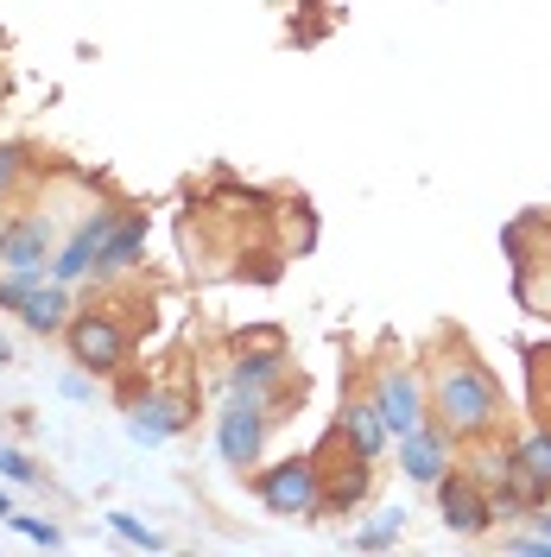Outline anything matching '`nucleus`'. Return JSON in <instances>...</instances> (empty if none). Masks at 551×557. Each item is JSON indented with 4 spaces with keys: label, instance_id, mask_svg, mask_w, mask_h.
I'll return each mask as SVG.
<instances>
[{
    "label": "nucleus",
    "instance_id": "9",
    "mask_svg": "<svg viewBox=\"0 0 551 557\" xmlns=\"http://www.w3.org/2000/svg\"><path fill=\"white\" fill-rule=\"evenodd\" d=\"M51 253H58V222L45 209H26L20 222H7L0 273H51Z\"/></svg>",
    "mask_w": 551,
    "mask_h": 557
},
{
    "label": "nucleus",
    "instance_id": "24",
    "mask_svg": "<svg viewBox=\"0 0 551 557\" xmlns=\"http://www.w3.org/2000/svg\"><path fill=\"white\" fill-rule=\"evenodd\" d=\"M0 242H7V222H0Z\"/></svg>",
    "mask_w": 551,
    "mask_h": 557
},
{
    "label": "nucleus",
    "instance_id": "19",
    "mask_svg": "<svg viewBox=\"0 0 551 557\" xmlns=\"http://www.w3.org/2000/svg\"><path fill=\"white\" fill-rule=\"evenodd\" d=\"M7 525H13V532H26L33 545H64V532H58V525H51V520H38V513H20V507L7 513Z\"/></svg>",
    "mask_w": 551,
    "mask_h": 557
},
{
    "label": "nucleus",
    "instance_id": "23",
    "mask_svg": "<svg viewBox=\"0 0 551 557\" xmlns=\"http://www.w3.org/2000/svg\"><path fill=\"white\" fill-rule=\"evenodd\" d=\"M7 513H13V500H7V494H0V520H7Z\"/></svg>",
    "mask_w": 551,
    "mask_h": 557
},
{
    "label": "nucleus",
    "instance_id": "10",
    "mask_svg": "<svg viewBox=\"0 0 551 557\" xmlns=\"http://www.w3.org/2000/svg\"><path fill=\"white\" fill-rule=\"evenodd\" d=\"M114 222H121V209H108V203L89 209V215L76 222V235L51 253V278H58V285L96 278V260H102V242H108V228H114Z\"/></svg>",
    "mask_w": 551,
    "mask_h": 557
},
{
    "label": "nucleus",
    "instance_id": "18",
    "mask_svg": "<svg viewBox=\"0 0 551 557\" xmlns=\"http://www.w3.org/2000/svg\"><path fill=\"white\" fill-rule=\"evenodd\" d=\"M0 475H7V482H20V487L45 482V469H38L26 450H13V444H0Z\"/></svg>",
    "mask_w": 551,
    "mask_h": 557
},
{
    "label": "nucleus",
    "instance_id": "14",
    "mask_svg": "<svg viewBox=\"0 0 551 557\" xmlns=\"http://www.w3.org/2000/svg\"><path fill=\"white\" fill-rule=\"evenodd\" d=\"M139 253H146V209H121V222L108 228V242H102V260H96V278H121V273H134L139 267Z\"/></svg>",
    "mask_w": 551,
    "mask_h": 557
},
{
    "label": "nucleus",
    "instance_id": "7",
    "mask_svg": "<svg viewBox=\"0 0 551 557\" xmlns=\"http://www.w3.org/2000/svg\"><path fill=\"white\" fill-rule=\"evenodd\" d=\"M64 348L76 368H89V374H114L121 361H127V323L114 311H76L64 323Z\"/></svg>",
    "mask_w": 551,
    "mask_h": 557
},
{
    "label": "nucleus",
    "instance_id": "13",
    "mask_svg": "<svg viewBox=\"0 0 551 557\" xmlns=\"http://www.w3.org/2000/svg\"><path fill=\"white\" fill-rule=\"evenodd\" d=\"M184 424H191V393H146L127 412V437L134 444H166Z\"/></svg>",
    "mask_w": 551,
    "mask_h": 557
},
{
    "label": "nucleus",
    "instance_id": "4",
    "mask_svg": "<svg viewBox=\"0 0 551 557\" xmlns=\"http://www.w3.org/2000/svg\"><path fill=\"white\" fill-rule=\"evenodd\" d=\"M368 399L387 418V431L406 437V431H418L431 418V374L418 361H380L375 374H368Z\"/></svg>",
    "mask_w": 551,
    "mask_h": 557
},
{
    "label": "nucleus",
    "instance_id": "5",
    "mask_svg": "<svg viewBox=\"0 0 551 557\" xmlns=\"http://www.w3.org/2000/svg\"><path fill=\"white\" fill-rule=\"evenodd\" d=\"M267 431H273V406L254 399V393H229L222 412H216V456H222V469L247 475L260 462V450H267Z\"/></svg>",
    "mask_w": 551,
    "mask_h": 557
},
{
    "label": "nucleus",
    "instance_id": "11",
    "mask_svg": "<svg viewBox=\"0 0 551 557\" xmlns=\"http://www.w3.org/2000/svg\"><path fill=\"white\" fill-rule=\"evenodd\" d=\"M400 444V475L413 487H438L450 475V450H456V437H450L438 418H425L418 431H406V437H393Z\"/></svg>",
    "mask_w": 551,
    "mask_h": 557
},
{
    "label": "nucleus",
    "instance_id": "21",
    "mask_svg": "<svg viewBox=\"0 0 551 557\" xmlns=\"http://www.w3.org/2000/svg\"><path fill=\"white\" fill-rule=\"evenodd\" d=\"M89 393H96V386H89V368H83V374H64V399H89Z\"/></svg>",
    "mask_w": 551,
    "mask_h": 557
},
{
    "label": "nucleus",
    "instance_id": "2",
    "mask_svg": "<svg viewBox=\"0 0 551 557\" xmlns=\"http://www.w3.org/2000/svg\"><path fill=\"white\" fill-rule=\"evenodd\" d=\"M254 494L273 520H323V487H317V456L310 450H292L254 469Z\"/></svg>",
    "mask_w": 551,
    "mask_h": 557
},
{
    "label": "nucleus",
    "instance_id": "3",
    "mask_svg": "<svg viewBox=\"0 0 551 557\" xmlns=\"http://www.w3.org/2000/svg\"><path fill=\"white\" fill-rule=\"evenodd\" d=\"M317 487H323V513H355L368 494H375V456L355 450L343 431L330 424V437L317 444Z\"/></svg>",
    "mask_w": 551,
    "mask_h": 557
},
{
    "label": "nucleus",
    "instance_id": "8",
    "mask_svg": "<svg viewBox=\"0 0 551 557\" xmlns=\"http://www.w3.org/2000/svg\"><path fill=\"white\" fill-rule=\"evenodd\" d=\"M438 520H444V532H456V539H482L501 513H494V494H488L469 469H450L444 482H438Z\"/></svg>",
    "mask_w": 551,
    "mask_h": 557
},
{
    "label": "nucleus",
    "instance_id": "1",
    "mask_svg": "<svg viewBox=\"0 0 551 557\" xmlns=\"http://www.w3.org/2000/svg\"><path fill=\"white\" fill-rule=\"evenodd\" d=\"M431 418L444 424L456 444L494 437L501 418H507V393H501V381H494V368L476 361L469 348H450L444 361L431 368Z\"/></svg>",
    "mask_w": 551,
    "mask_h": 557
},
{
    "label": "nucleus",
    "instance_id": "20",
    "mask_svg": "<svg viewBox=\"0 0 551 557\" xmlns=\"http://www.w3.org/2000/svg\"><path fill=\"white\" fill-rule=\"evenodd\" d=\"M20 165H26V152L0 139V203H7V190H13V177H20Z\"/></svg>",
    "mask_w": 551,
    "mask_h": 557
},
{
    "label": "nucleus",
    "instance_id": "6",
    "mask_svg": "<svg viewBox=\"0 0 551 557\" xmlns=\"http://www.w3.org/2000/svg\"><path fill=\"white\" fill-rule=\"evenodd\" d=\"M0 311H13L33 336H64L70 311V285H58L51 273H0Z\"/></svg>",
    "mask_w": 551,
    "mask_h": 557
},
{
    "label": "nucleus",
    "instance_id": "12",
    "mask_svg": "<svg viewBox=\"0 0 551 557\" xmlns=\"http://www.w3.org/2000/svg\"><path fill=\"white\" fill-rule=\"evenodd\" d=\"M285 343H242L229 361V393H254V399H273L285 386Z\"/></svg>",
    "mask_w": 551,
    "mask_h": 557
},
{
    "label": "nucleus",
    "instance_id": "15",
    "mask_svg": "<svg viewBox=\"0 0 551 557\" xmlns=\"http://www.w3.org/2000/svg\"><path fill=\"white\" fill-rule=\"evenodd\" d=\"M336 431H343L355 450H368L380 462V456L393 450V431H387V418L375 412V399L368 393H343V412H336Z\"/></svg>",
    "mask_w": 551,
    "mask_h": 557
},
{
    "label": "nucleus",
    "instance_id": "22",
    "mask_svg": "<svg viewBox=\"0 0 551 557\" xmlns=\"http://www.w3.org/2000/svg\"><path fill=\"white\" fill-rule=\"evenodd\" d=\"M526 520H532V532H539V539H546V545H551V513H546V507H532Z\"/></svg>",
    "mask_w": 551,
    "mask_h": 557
},
{
    "label": "nucleus",
    "instance_id": "16",
    "mask_svg": "<svg viewBox=\"0 0 551 557\" xmlns=\"http://www.w3.org/2000/svg\"><path fill=\"white\" fill-rule=\"evenodd\" d=\"M400 532H406V507H387V513H380V520H368L355 539H348V545H355V552H387Z\"/></svg>",
    "mask_w": 551,
    "mask_h": 557
},
{
    "label": "nucleus",
    "instance_id": "17",
    "mask_svg": "<svg viewBox=\"0 0 551 557\" xmlns=\"http://www.w3.org/2000/svg\"><path fill=\"white\" fill-rule=\"evenodd\" d=\"M108 532L127 539V545H139V552H166V532H152V525L134 520V513H108Z\"/></svg>",
    "mask_w": 551,
    "mask_h": 557
}]
</instances>
